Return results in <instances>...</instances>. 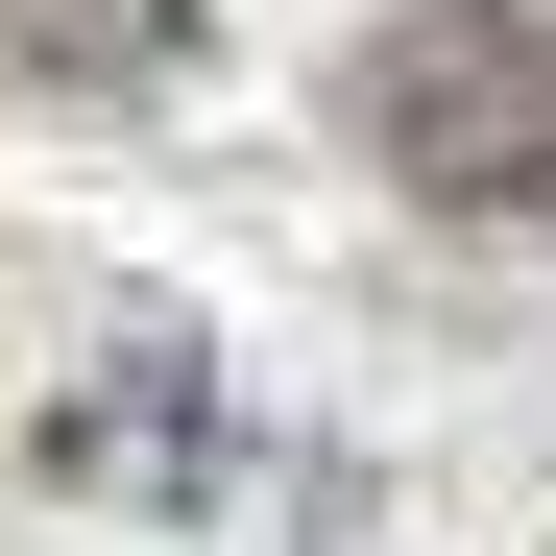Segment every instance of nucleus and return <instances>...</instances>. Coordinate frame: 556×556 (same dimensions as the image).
Segmentation results:
<instances>
[{"mask_svg": "<svg viewBox=\"0 0 556 556\" xmlns=\"http://www.w3.org/2000/svg\"><path fill=\"white\" fill-rule=\"evenodd\" d=\"M25 484H73V508H194V484H218V363H194V339H98V363L49 388Z\"/></svg>", "mask_w": 556, "mask_h": 556, "instance_id": "f03ea898", "label": "nucleus"}, {"mask_svg": "<svg viewBox=\"0 0 556 556\" xmlns=\"http://www.w3.org/2000/svg\"><path fill=\"white\" fill-rule=\"evenodd\" d=\"M339 146L459 242H556V25L532 0H388L339 49Z\"/></svg>", "mask_w": 556, "mask_h": 556, "instance_id": "f257e3e1", "label": "nucleus"}, {"mask_svg": "<svg viewBox=\"0 0 556 556\" xmlns=\"http://www.w3.org/2000/svg\"><path fill=\"white\" fill-rule=\"evenodd\" d=\"M0 73L73 98V122H146V98L218 73V0H0Z\"/></svg>", "mask_w": 556, "mask_h": 556, "instance_id": "7ed1b4c3", "label": "nucleus"}]
</instances>
